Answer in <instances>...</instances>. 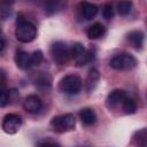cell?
<instances>
[{"instance_id":"obj_10","label":"cell","mask_w":147,"mask_h":147,"mask_svg":"<svg viewBox=\"0 0 147 147\" xmlns=\"http://www.w3.org/2000/svg\"><path fill=\"white\" fill-rule=\"evenodd\" d=\"M33 84L39 90H46L52 86V76L48 72H38L33 77Z\"/></svg>"},{"instance_id":"obj_17","label":"cell","mask_w":147,"mask_h":147,"mask_svg":"<svg viewBox=\"0 0 147 147\" xmlns=\"http://www.w3.org/2000/svg\"><path fill=\"white\" fill-rule=\"evenodd\" d=\"M99 78H100V72L98 71V69L92 68V69L88 71V75H87V78H86V82H85L86 90H87V91L93 90L94 86L96 85Z\"/></svg>"},{"instance_id":"obj_7","label":"cell","mask_w":147,"mask_h":147,"mask_svg":"<svg viewBox=\"0 0 147 147\" xmlns=\"http://www.w3.org/2000/svg\"><path fill=\"white\" fill-rule=\"evenodd\" d=\"M127 96L126 92L123 91V90H114L111 91L108 95H107V99H106V106L108 109H114L118 106H122L123 101L125 100V98Z\"/></svg>"},{"instance_id":"obj_21","label":"cell","mask_w":147,"mask_h":147,"mask_svg":"<svg viewBox=\"0 0 147 147\" xmlns=\"http://www.w3.org/2000/svg\"><path fill=\"white\" fill-rule=\"evenodd\" d=\"M137 138H134V141L138 146L140 147H145L146 146V141H147V132H146V129H141L140 131H138L136 133Z\"/></svg>"},{"instance_id":"obj_11","label":"cell","mask_w":147,"mask_h":147,"mask_svg":"<svg viewBox=\"0 0 147 147\" xmlns=\"http://www.w3.org/2000/svg\"><path fill=\"white\" fill-rule=\"evenodd\" d=\"M144 40H145V34L142 31L140 30H134V31H131L129 34H127V41L131 44V46L137 49V51H140L144 46Z\"/></svg>"},{"instance_id":"obj_13","label":"cell","mask_w":147,"mask_h":147,"mask_svg":"<svg viewBox=\"0 0 147 147\" xmlns=\"http://www.w3.org/2000/svg\"><path fill=\"white\" fill-rule=\"evenodd\" d=\"M79 118L84 125H92L96 121L95 111L92 108H84L79 111Z\"/></svg>"},{"instance_id":"obj_2","label":"cell","mask_w":147,"mask_h":147,"mask_svg":"<svg viewBox=\"0 0 147 147\" xmlns=\"http://www.w3.org/2000/svg\"><path fill=\"white\" fill-rule=\"evenodd\" d=\"M49 124H51V127L54 132L63 133V132H68V131H71L75 129L76 118L72 114L57 115L51 119Z\"/></svg>"},{"instance_id":"obj_4","label":"cell","mask_w":147,"mask_h":147,"mask_svg":"<svg viewBox=\"0 0 147 147\" xmlns=\"http://www.w3.org/2000/svg\"><path fill=\"white\" fill-rule=\"evenodd\" d=\"M82 86H83V82L77 75H67L59 83L60 91L67 94L79 93V91L82 90Z\"/></svg>"},{"instance_id":"obj_27","label":"cell","mask_w":147,"mask_h":147,"mask_svg":"<svg viewBox=\"0 0 147 147\" xmlns=\"http://www.w3.org/2000/svg\"><path fill=\"white\" fill-rule=\"evenodd\" d=\"M1 31H2V30H1V26H0V34H1Z\"/></svg>"},{"instance_id":"obj_15","label":"cell","mask_w":147,"mask_h":147,"mask_svg":"<svg viewBox=\"0 0 147 147\" xmlns=\"http://www.w3.org/2000/svg\"><path fill=\"white\" fill-rule=\"evenodd\" d=\"M94 59H95L94 52L91 49H85L77 59H75V62H76L77 67H83V65H86V64L93 62Z\"/></svg>"},{"instance_id":"obj_26","label":"cell","mask_w":147,"mask_h":147,"mask_svg":"<svg viewBox=\"0 0 147 147\" xmlns=\"http://www.w3.org/2000/svg\"><path fill=\"white\" fill-rule=\"evenodd\" d=\"M5 46H6V41H5V39H3V38H1V37H0V53L5 49Z\"/></svg>"},{"instance_id":"obj_8","label":"cell","mask_w":147,"mask_h":147,"mask_svg":"<svg viewBox=\"0 0 147 147\" xmlns=\"http://www.w3.org/2000/svg\"><path fill=\"white\" fill-rule=\"evenodd\" d=\"M41 107H42V101L36 94L28 95L24 99V101H23V108L29 114H36V113H38L41 109Z\"/></svg>"},{"instance_id":"obj_9","label":"cell","mask_w":147,"mask_h":147,"mask_svg":"<svg viewBox=\"0 0 147 147\" xmlns=\"http://www.w3.org/2000/svg\"><path fill=\"white\" fill-rule=\"evenodd\" d=\"M14 60H15L16 65H17L20 69H22V70H28V69H30V68L33 67L31 54H29L28 52L17 51L16 54H15Z\"/></svg>"},{"instance_id":"obj_3","label":"cell","mask_w":147,"mask_h":147,"mask_svg":"<svg viewBox=\"0 0 147 147\" xmlns=\"http://www.w3.org/2000/svg\"><path fill=\"white\" fill-rule=\"evenodd\" d=\"M138 61L137 59L130 54V53H121L115 55L110 62L109 65L115 70H131L137 65Z\"/></svg>"},{"instance_id":"obj_18","label":"cell","mask_w":147,"mask_h":147,"mask_svg":"<svg viewBox=\"0 0 147 147\" xmlns=\"http://www.w3.org/2000/svg\"><path fill=\"white\" fill-rule=\"evenodd\" d=\"M122 109H123V111H124L125 114H129V115L134 114V113H136V110H137L136 101H134L132 98L126 96V98H125V100H124V101H123V103H122Z\"/></svg>"},{"instance_id":"obj_25","label":"cell","mask_w":147,"mask_h":147,"mask_svg":"<svg viewBox=\"0 0 147 147\" xmlns=\"http://www.w3.org/2000/svg\"><path fill=\"white\" fill-rule=\"evenodd\" d=\"M38 147H59L54 142H49V141H45V142H40L38 145Z\"/></svg>"},{"instance_id":"obj_23","label":"cell","mask_w":147,"mask_h":147,"mask_svg":"<svg viewBox=\"0 0 147 147\" xmlns=\"http://www.w3.org/2000/svg\"><path fill=\"white\" fill-rule=\"evenodd\" d=\"M31 57H32V64H33V67H36L41 63L44 55H42L41 51H34L33 53H31Z\"/></svg>"},{"instance_id":"obj_24","label":"cell","mask_w":147,"mask_h":147,"mask_svg":"<svg viewBox=\"0 0 147 147\" xmlns=\"http://www.w3.org/2000/svg\"><path fill=\"white\" fill-rule=\"evenodd\" d=\"M6 80H7V77H6V72L0 69V88H2L5 85H6Z\"/></svg>"},{"instance_id":"obj_5","label":"cell","mask_w":147,"mask_h":147,"mask_svg":"<svg viewBox=\"0 0 147 147\" xmlns=\"http://www.w3.org/2000/svg\"><path fill=\"white\" fill-rule=\"evenodd\" d=\"M49 52H51V55H52L53 60L59 65H63V64H65L70 60L69 47L63 41H55V42H53L51 48H49Z\"/></svg>"},{"instance_id":"obj_19","label":"cell","mask_w":147,"mask_h":147,"mask_svg":"<svg viewBox=\"0 0 147 147\" xmlns=\"http://www.w3.org/2000/svg\"><path fill=\"white\" fill-rule=\"evenodd\" d=\"M85 51L84 45L80 42H74L71 46H69V54L70 59H77L83 52Z\"/></svg>"},{"instance_id":"obj_1","label":"cell","mask_w":147,"mask_h":147,"mask_svg":"<svg viewBox=\"0 0 147 147\" xmlns=\"http://www.w3.org/2000/svg\"><path fill=\"white\" fill-rule=\"evenodd\" d=\"M15 37L21 42H31L37 37V28L31 22L26 21L24 17H17L16 29H15Z\"/></svg>"},{"instance_id":"obj_14","label":"cell","mask_w":147,"mask_h":147,"mask_svg":"<svg viewBox=\"0 0 147 147\" xmlns=\"http://www.w3.org/2000/svg\"><path fill=\"white\" fill-rule=\"evenodd\" d=\"M105 31H106V29H105L103 24L96 22V23L92 24V25L87 29L86 34H87V37H88L90 39H99V38H101V37L105 34Z\"/></svg>"},{"instance_id":"obj_6","label":"cell","mask_w":147,"mask_h":147,"mask_svg":"<svg viewBox=\"0 0 147 147\" xmlns=\"http://www.w3.org/2000/svg\"><path fill=\"white\" fill-rule=\"evenodd\" d=\"M1 126L7 134H15L22 126V119L16 114H7L2 119Z\"/></svg>"},{"instance_id":"obj_16","label":"cell","mask_w":147,"mask_h":147,"mask_svg":"<svg viewBox=\"0 0 147 147\" xmlns=\"http://www.w3.org/2000/svg\"><path fill=\"white\" fill-rule=\"evenodd\" d=\"M16 96L17 92L15 90H0V108L8 106Z\"/></svg>"},{"instance_id":"obj_12","label":"cell","mask_w":147,"mask_h":147,"mask_svg":"<svg viewBox=\"0 0 147 147\" xmlns=\"http://www.w3.org/2000/svg\"><path fill=\"white\" fill-rule=\"evenodd\" d=\"M98 6H95L94 3H90V2H82L79 5V11L80 15L85 18V20H92L95 17V15L98 14Z\"/></svg>"},{"instance_id":"obj_20","label":"cell","mask_w":147,"mask_h":147,"mask_svg":"<svg viewBox=\"0 0 147 147\" xmlns=\"http://www.w3.org/2000/svg\"><path fill=\"white\" fill-rule=\"evenodd\" d=\"M131 8H132V2L130 1H121L117 3V11L122 16L127 15L131 11Z\"/></svg>"},{"instance_id":"obj_22","label":"cell","mask_w":147,"mask_h":147,"mask_svg":"<svg viewBox=\"0 0 147 147\" xmlns=\"http://www.w3.org/2000/svg\"><path fill=\"white\" fill-rule=\"evenodd\" d=\"M102 16L106 20H111L114 17V9L110 3H106L102 8Z\"/></svg>"}]
</instances>
